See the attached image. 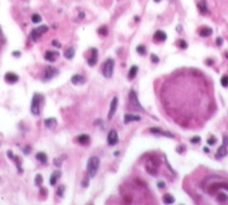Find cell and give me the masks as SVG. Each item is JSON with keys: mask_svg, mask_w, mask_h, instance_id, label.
<instances>
[{"mask_svg": "<svg viewBox=\"0 0 228 205\" xmlns=\"http://www.w3.org/2000/svg\"><path fill=\"white\" fill-rule=\"evenodd\" d=\"M31 21H32L34 23H39V22L42 21V16H40L39 14H34V15L31 16Z\"/></svg>", "mask_w": 228, "mask_h": 205, "instance_id": "cell-32", "label": "cell"}, {"mask_svg": "<svg viewBox=\"0 0 228 205\" xmlns=\"http://www.w3.org/2000/svg\"><path fill=\"white\" fill-rule=\"evenodd\" d=\"M44 100V97L43 95L40 94H35L34 97H32V100H31V113L34 115H39L40 114V104Z\"/></svg>", "mask_w": 228, "mask_h": 205, "instance_id": "cell-2", "label": "cell"}, {"mask_svg": "<svg viewBox=\"0 0 228 205\" xmlns=\"http://www.w3.org/2000/svg\"><path fill=\"white\" fill-rule=\"evenodd\" d=\"M56 120L54 119V118H48V119H46L45 121H44V125L46 126V128H48V129H53V128H55V126H56Z\"/></svg>", "mask_w": 228, "mask_h": 205, "instance_id": "cell-22", "label": "cell"}, {"mask_svg": "<svg viewBox=\"0 0 228 205\" xmlns=\"http://www.w3.org/2000/svg\"><path fill=\"white\" fill-rule=\"evenodd\" d=\"M190 142H191V143H194V144H197V143H199V142H201V137H199V136H195V137L190 138Z\"/></svg>", "mask_w": 228, "mask_h": 205, "instance_id": "cell-36", "label": "cell"}, {"mask_svg": "<svg viewBox=\"0 0 228 205\" xmlns=\"http://www.w3.org/2000/svg\"><path fill=\"white\" fill-rule=\"evenodd\" d=\"M129 104H130V107L134 108L135 111L144 112V108L141 106V104L138 102V97H137L135 90H130V92H129Z\"/></svg>", "mask_w": 228, "mask_h": 205, "instance_id": "cell-4", "label": "cell"}, {"mask_svg": "<svg viewBox=\"0 0 228 205\" xmlns=\"http://www.w3.org/2000/svg\"><path fill=\"white\" fill-rule=\"evenodd\" d=\"M99 158L96 156H92L89 158L88 160V165H87V173L89 175V178H95L97 175L98 168H99Z\"/></svg>", "mask_w": 228, "mask_h": 205, "instance_id": "cell-1", "label": "cell"}, {"mask_svg": "<svg viewBox=\"0 0 228 205\" xmlns=\"http://www.w3.org/2000/svg\"><path fill=\"white\" fill-rule=\"evenodd\" d=\"M151 61H152L153 64H158V62H159V58H158L156 54L152 53V54H151Z\"/></svg>", "mask_w": 228, "mask_h": 205, "instance_id": "cell-37", "label": "cell"}, {"mask_svg": "<svg viewBox=\"0 0 228 205\" xmlns=\"http://www.w3.org/2000/svg\"><path fill=\"white\" fill-rule=\"evenodd\" d=\"M119 153H120V152H119V151H115V152H114V156H118V155H119Z\"/></svg>", "mask_w": 228, "mask_h": 205, "instance_id": "cell-50", "label": "cell"}, {"mask_svg": "<svg viewBox=\"0 0 228 205\" xmlns=\"http://www.w3.org/2000/svg\"><path fill=\"white\" fill-rule=\"evenodd\" d=\"M227 145H228V139H227V137L225 136V137H223V144L220 146V148L218 149V151H217V158H218V159H220V158L227 156V153H228Z\"/></svg>", "mask_w": 228, "mask_h": 205, "instance_id": "cell-9", "label": "cell"}, {"mask_svg": "<svg viewBox=\"0 0 228 205\" xmlns=\"http://www.w3.org/2000/svg\"><path fill=\"white\" fill-rule=\"evenodd\" d=\"M157 186H158V188L162 189V188H165V187H166V183H165V182H162V181H159V182L157 183Z\"/></svg>", "mask_w": 228, "mask_h": 205, "instance_id": "cell-41", "label": "cell"}, {"mask_svg": "<svg viewBox=\"0 0 228 205\" xmlns=\"http://www.w3.org/2000/svg\"><path fill=\"white\" fill-rule=\"evenodd\" d=\"M58 55H59V53H58V52L46 51V53H45L44 58H45V60H47V61H50V62H54V61L56 60V58H58Z\"/></svg>", "mask_w": 228, "mask_h": 205, "instance_id": "cell-16", "label": "cell"}, {"mask_svg": "<svg viewBox=\"0 0 228 205\" xmlns=\"http://www.w3.org/2000/svg\"><path fill=\"white\" fill-rule=\"evenodd\" d=\"M82 186H83L84 188H87V187L89 186V178H85V179L82 181Z\"/></svg>", "mask_w": 228, "mask_h": 205, "instance_id": "cell-40", "label": "cell"}, {"mask_svg": "<svg viewBox=\"0 0 228 205\" xmlns=\"http://www.w3.org/2000/svg\"><path fill=\"white\" fill-rule=\"evenodd\" d=\"M162 200H164V203H165V204H173V203L175 202L174 197H173L172 195H169V194H166V195H164V196H162Z\"/></svg>", "mask_w": 228, "mask_h": 205, "instance_id": "cell-26", "label": "cell"}, {"mask_svg": "<svg viewBox=\"0 0 228 205\" xmlns=\"http://www.w3.org/2000/svg\"><path fill=\"white\" fill-rule=\"evenodd\" d=\"M60 176H61V172H60V171H55V172H53L52 175H51V178H50V184H51V186H54Z\"/></svg>", "mask_w": 228, "mask_h": 205, "instance_id": "cell-19", "label": "cell"}, {"mask_svg": "<svg viewBox=\"0 0 228 205\" xmlns=\"http://www.w3.org/2000/svg\"><path fill=\"white\" fill-rule=\"evenodd\" d=\"M36 159L38 161H40V164H43V165H45L47 163V157H46V155L44 152H38L36 155Z\"/></svg>", "mask_w": 228, "mask_h": 205, "instance_id": "cell-25", "label": "cell"}, {"mask_svg": "<svg viewBox=\"0 0 228 205\" xmlns=\"http://www.w3.org/2000/svg\"><path fill=\"white\" fill-rule=\"evenodd\" d=\"M13 56H15V58L21 56V52H20V51H14V52H13Z\"/></svg>", "mask_w": 228, "mask_h": 205, "instance_id": "cell-45", "label": "cell"}, {"mask_svg": "<svg viewBox=\"0 0 228 205\" xmlns=\"http://www.w3.org/2000/svg\"><path fill=\"white\" fill-rule=\"evenodd\" d=\"M119 143V136H118V133L117 130L112 129L109 133H108V136H107V144L109 146H113V145H117Z\"/></svg>", "mask_w": 228, "mask_h": 205, "instance_id": "cell-8", "label": "cell"}, {"mask_svg": "<svg viewBox=\"0 0 228 205\" xmlns=\"http://www.w3.org/2000/svg\"><path fill=\"white\" fill-rule=\"evenodd\" d=\"M136 51L138 52V54L144 55V54H145V52H146V48H145V46H144V45H138V46L136 47Z\"/></svg>", "mask_w": 228, "mask_h": 205, "instance_id": "cell-29", "label": "cell"}, {"mask_svg": "<svg viewBox=\"0 0 228 205\" xmlns=\"http://www.w3.org/2000/svg\"><path fill=\"white\" fill-rule=\"evenodd\" d=\"M98 34L101 35V36H107V34H108L107 28H106V27H101V28H99V29H98Z\"/></svg>", "mask_w": 228, "mask_h": 205, "instance_id": "cell-33", "label": "cell"}, {"mask_svg": "<svg viewBox=\"0 0 228 205\" xmlns=\"http://www.w3.org/2000/svg\"><path fill=\"white\" fill-rule=\"evenodd\" d=\"M153 39L156 42H165L167 39V35L162 30H157L153 35Z\"/></svg>", "mask_w": 228, "mask_h": 205, "instance_id": "cell-17", "label": "cell"}, {"mask_svg": "<svg viewBox=\"0 0 228 205\" xmlns=\"http://www.w3.org/2000/svg\"><path fill=\"white\" fill-rule=\"evenodd\" d=\"M65 159V157L62 156V157H60V158H54L53 159V164L55 165V166H58V167H60L61 166V163H62V160Z\"/></svg>", "mask_w": 228, "mask_h": 205, "instance_id": "cell-31", "label": "cell"}, {"mask_svg": "<svg viewBox=\"0 0 228 205\" xmlns=\"http://www.w3.org/2000/svg\"><path fill=\"white\" fill-rule=\"evenodd\" d=\"M52 45H53V46H56L58 48H60V47H61V44H60L58 40H53V42H52Z\"/></svg>", "mask_w": 228, "mask_h": 205, "instance_id": "cell-42", "label": "cell"}, {"mask_svg": "<svg viewBox=\"0 0 228 205\" xmlns=\"http://www.w3.org/2000/svg\"><path fill=\"white\" fill-rule=\"evenodd\" d=\"M217 143V138L215 137H212V138H209L207 139V144L209 145H213V144H215Z\"/></svg>", "mask_w": 228, "mask_h": 205, "instance_id": "cell-39", "label": "cell"}, {"mask_svg": "<svg viewBox=\"0 0 228 205\" xmlns=\"http://www.w3.org/2000/svg\"><path fill=\"white\" fill-rule=\"evenodd\" d=\"M64 192H65V187L64 186H60L58 188V190H56V195H58L59 197H62L64 196Z\"/></svg>", "mask_w": 228, "mask_h": 205, "instance_id": "cell-34", "label": "cell"}, {"mask_svg": "<svg viewBox=\"0 0 228 205\" xmlns=\"http://www.w3.org/2000/svg\"><path fill=\"white\" fill-rule=\"evenodd\" d=\"M178 31H181V25H178Z\"/></svg>", "mask_w": 228, "mask_h": 205, "instance_id": "cell-49", "label": "cell"}, {"mask_svg": "<svg viewBox=\"0 0 228 205\" xmlns=\"http://www.w3.org/2000/svg\"><path fill=\"white\" fill-rule=\"evenodd\" d=\"M212 33H213V30H212L211 28H209V27H203L201 30H199V36H202V37H209V36L212 35Z\"/></svg>", "mask_w": 228, "mask_h": 205, "instance_id": "cell-21", "label": "cell"}, {"mask_svg": "<svg viewBox=\"0 0 228 205\" xmlns=\"http://www.w3.org/2000/svg\"><path fill=\"white\" fill-rule=\"evenodd\" d=\"M137 73H138V67L137 66H131V68L129 69V74H128L129 80H134L136 77Z\"/></svg>", "mask_w": 228, "mask_h": 205, "instance_id": "cell-24", "label": "cell"}, {"mask_svg": "<svg viewBox=\"0 0 228 205\" xmlns=\"http://www.w3.org/2000/svg\"><path fill=\"white\" fill-rule=\"evenodd\" d=\"M77 142H78L80 144H82V145H87V144H89V142H90V136L87 135V134H82V135H80V136L77 137Z\"/></svg>", "mask_w": 228, "mask_h": 205, "instance_id": "cell-20", "label": "cell"}, {"mask_svg": "<svg viewBox=\"0 0 228 205\" xmlns=\"http://www.w3.org/2000/svg\"><path fill=\"white\" fill-rule=\"evenodd\" d=\"M118 102H119L118 97H114V98L112 99L111 106H109V111H108V114H107V119H108V120H111L113 116H114V114H115L117 108H118Z\"/></svg>", "mask_w": 228, "mask_h": 205, "instance_id": "cell-10", "label": "cell"}, {"mask_svg": "<svg viewBox=\"0 0 228 205\" xmlns=\"http://www.w3.org/2000/svg\"><path fill=\"white\" fill-rule=\"evenodd\" d=\"M222 42H223V40H222V38H221V37H218V38H217V45H219V46H220V45L222 44Z\"/></svg>", "mask_w": 228, "mask_h": 205, "instance_id": "cell-46", "label": "cell"}, {"mask_svg": "<svg viewBox=\"0 0 228 205\" xmlns=\"http://www.w3.org/2000/svg\"><path fill=\"white\" fill-rule=\"evenodd\" d=\"M150 131H151L152 134H154V135H161V136H166V137H170V138H173V137H174V135H173L172 133H169V131H164V130H161L160 128H156V127L151 128Z\"/></svg>", "mask_w": 228, "mask_h": 205, "instance_id": "cell-12", "label": "cell"}, {"mask_svg": "<svg viewBox=\"0 0 228 205\" xmlns=\"http://www.w3.org/2000/svg\"><path fill=\"white\" fill-rule=\"evenodd\" d=\"M158 167H159V160L156 159L154 157H151L148 163H146V171L151 174V175H157V172H158Z\"/></svg>", "mask_w": 228, "mask_h": 205, "instance_id": "cell-5", "label": "cell"}, {"mask_svg": "<svg viewBox=\"0 0 228 205\" xmlns=\"http://www.w3.org/2000/svg\"><path fill=\"white\" fill-rule=\"evenodd\" d=\"M197 7H198V11L201 12L203 15H204V14H207V13H210V9L207 8L206 0H201V1H198V4H197Z\"/></svg>", "mask_w": 228, "mask_h": 205, "instance_id": "cell-14", "label": "cell"}, {"mask_svg": "<svg viewBox=\"0 0 228 205\" xmlns=\"http://www.w3.org/2000/svg\"><path fill=\"white\" fill-rule=\"evenodd\" d=\"M221 85L223 86V88H228V75H223L222 77H221Z\"/></svg>", "mask_w": 228, "mask_h": 205, "instance_id": "cell-30", "label": "cell"}, {"mask_svg": "<svg viewBox=\"0 0 228 205\" xmlns=\"http://www.w3.org/2000/svg\"><path fill=\"white\" fill-rule=\"evenodd\" d=\"M35 184L38 186V187H42V184H43V176H42L40 174H37V175H36V178H35Z\"/></svg>", "mask_w": 228, "mask_h": 205, "instance_id": "cell-28", "label": "cell"}, {"mask_svg": "<svg viewBox=\"0 0 228 205\" xmlns=\"http://www.w3.org/2000/svg\"><path fill=\"white\" fill-rule=\"evenodd\" d=\"M226 58H227V59H228V53H226Z\"/></svg>", "mask_w": 228, "mask_h": 205, "instance_id": "cell-51", "label": "cell"}, {"mask_svg": "<svg viewBox=\"0 0 228 205\" xmlns=\"http://www.w3.org/2000/svg\"><path fill=\"white\" fill-rule=\"evenodd\" d=\"M64 55H65V58L66 59H73L74 58V55H75V50H74V47L73 46H70V47H68L66 51H65V53H64Z\"/></svg>", "mask_w": 228, "mask_h": 205, "instance_id": "cell-23", "label": "cell"}, {"mask_svg": "<svg viewBox=\"0 0 228 205\" xmlns=\"http://www.w3.org/2000/svg\"><path fill=\"white\" fill-rule=\"evenodd\" d=\"M134 121H141V116L139 115H134V114H126L125 115V119H123V123L128 125L130 122Z\"/></svg>", "mask_w": 228, "mask_h": 205, "instance_id": "cell-13", "label": "cell"}, {"mask_svg": "<svg viewBox=\"0 0 228 205\" xmlns=\"http://www.w3.org/2000/svg\"><path fill=\"white\" fill-rule=\"evenodd\" d=\"M58 73H59V70L56 69V68H54V67H52V66H47L46 69H45V74H44L43 81H44V82H47V81L52 80L55 75H58Z\"/></svg>", "mask_w": 228, "mask_h": 205, "instance_id": "cell-7", "label": "cell"}, {"mask_svg": "<svg viewBox=\"0 0 228 205\" xmlns=\"http://www.w3.org/2000/svg\"><path fill=\"white\" fill-rule=\"evenodd\" d=\"M47 191H46V189H44V188H40V194L42 195H45Z\"/></svg>", "mask_w": 228, "mask_h": 205, "instance_id": "cell-47", "label": "cell"}, {"mask_svg": "<svg viewBox=\"0 0 228 205\" xmlns=\"http://www.w3.org/2000/svg\"><path fill=\"white\" fill-rule=\"evenodd\" d=\"M47 30H48V27H47V25H40V27H37L36 29H34V30L31 31L30 37H31V39H32L34 42H37V40L40 38V36H42L43 34H45Z\"/></svg>", "mask_w": 228, "mask_h": 205, "instance_id": "cell-6", "label": "cell"}, {"mask_svg": "<svg viewBox=\"0 0 228 205\" xmlns=\"http://www.w3.org/2000/svg\"><path fill=\"white\" fill-rule=\"evenodd\" d=\"M204 151H205V152H209L210 150H209V148H204Z\"/></svg>", "mask_w": 228, "mask_h": 205, "instance_id": "cell-48", "label": "cell"}, {"mask_svg": "<svg viewBox=\"0 0 228 205\" xmlns=\"http://www.w3.org/2000/svg\"><path fill=\"white\" fill-rule=\"evenodd\" d=\"M217 200L220 202V203H225L226 200H228V196L225 192H219L217 195Z\"/></svg>", "mask_w": 228, "mask_h": 205, "instance_id": "cell-27", "label": "cell"}, {"mask_svg": "<svg viewBox=\"0 0 228 205\" xmlns=\"http://www.w3.org/2000/svg\"><path fill=\"white\" fill-rule=\"evenodd\" d=\"M5 81L8 82V83H11V84L16 83V82L19 81V76H17L16 74L12 73V72H8V73L5 74Z\"/></svg>", "mask_w": 228, "mask_h": 205, "instance_id": "cell-15", "label": "cell"}, {"mask_svg": "<svg viewBox=\"0 0 228 205\" xmlns=\"http://www.w3.org/2000/svg\"><path fill=\"white\" fill-rule=\"evenodd\" d=\"M179 46L181 47V48H187L188 47V44H187V42H184V40H179Z\"/></svg>", "mask_w": 228, "mask_h": 205, "instance_id": "cell-38", "label": "cell"}, {"mask_svg": "<svg viewBox=\"0 0 228 205\" xmlns=\"http://www.w3.org/2000/svg\"><path fill=\"white\" fill-rule=\"evenodd\" d=\"M7 156H8V158H9V159H12V160H13V159H14V157H15L11 150H8V151H7Z\"/></svg>", "mask_w": 228, "mask_h": 205, "instance_id": "cell-43", "label": "cell"}, {"mask_svg": "<svg viewBox=\"0 0 228 205\" xmlns=\"http://www.w3.org/2000/svg\"><path fill=\"white\" fill-rule=\"evenodd\" d=\"M176 151H178V152H179V153H182V152H183V151H184V146H182V145H180V146H179V148H178V149H176Z\"/></svg>", "mask_w": 228, "mask_h": 205, "instance_id": "cell-44", "label": "cell"}, {"mask_svg": "<svg viewBox=\"0 0 228 205\" xmlns=\"http://www.w3.org/2000/svg\"><path fill=\"white\" fill-rule=\"evenodd\" d=\"M97 61H98V50L96 47H93L91 50V56L88 59V64H89V66L92 67V66H96Z\"/></svg>", "mask_w": 228, "mask_h": 205, "instance_id": "cell-11", "label": "cell"}, {"mask_svg": "<svg viewBox=\"0 0 228 205\" xmlns=\"http://www.w3.org/2000/svg\"><path fill=\"white\" fill-rule=\"evenodd\" d=\"M114 66H115V61H114V59H112V58H109V59H107L103 66V75L104 77L106 78H111L112 75H113V72H114Z\"/></svg>", "mask_w": 228, "mask_h": 205, "instance_id": "cell-3", "label": "cell"}, {"mask_svg": "<svg viewBox=\"0 0 228 205\" xmlns=\"http://www.w3.org/2000/svg\"><path fill=\"white\" fill-rule=\"evenodd\" d=\"M31 152V146H29V145H27L25 146V148L23 149V153L25 155V156H28V155H29Z\"/></svg>", "mask_w": 228, "mask_h": 205, "instance_id": "cell-35", "label": "cell"}, {"mask_svg": "<svg viewBox=\"0 0 228 205\" xmlns=\"http://www.w3.org/2000/svg\"><path fill=\"white\" fill-rule=\"evenodd\" d=\"M154 1H156V3H159V1H160V0H154Z\"/></svg>", "mask_w": 228, "mask_h": 205, "instance_id": "cell-52", "label": "cell"}, {"mask_svg": "<svg viewBox=\"0 0 228 205\" xmlns=\"http://www.w3.org/2000/svg\"><path fill=\"white\" fill-rule=\"evenodd\" d=\"M70 81H72V83H73V84H75V85H78V84H83V83L85 82V78H84L82 75H80V74H75V75H73V76H72Z\"/></svg>", "mask_w": 228, "mask_h": 205, "instance_id": "cell-18", "label": "cell"}]
</instances>
